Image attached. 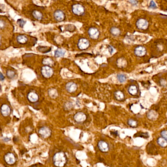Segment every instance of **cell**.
<instances>
[{
    "label": "cell",
    "instance_id": "cell-1",
    "mask_svg": "<svg viewBox=\"0 0 167 167\" xmlns=\"http://www.w3.org/2000/svg\"><path fill=\"white\" fill-rule=\"evenodd\" d=\"M53 164L57 167H63L66 162L65 154L62 152L56 153L53 156Z\"/></svg>",
    "mask_w": 167,
    "mask_h": 167
},
{
    "label": "cell",
    "instance_id": "cell-2",
    "mask_svg": "<svg viewBox=\"0 0 167 167\" xmlns=\"http://www.w3.org/2000/svg\"><path fill=\"white\" fill-rule=\"evenodd\" d=\"M72 11L75 15L81 16L84 14L85 9L81 5L77 4L73 5L72 7Z\"/></svg>",
    "mask_w": 167,
    "mask_h": 167
},
{
    "label": "cell",
    "instance_id": "cell-3",
    "mask_svg": "<svg viewBox=\"0 0 167 167\" xmlns=\"http://www.w3.org/2000/svg\"><path fill=\"white\" fill-rule=\"evenodd\" d=\"M136 25L137 28L139 30H144L148 29L149 27V23L147 20L143 18H141L137 20Z\"/></svg>",
    "mask_w": 167,
    "mask_h": 167
},
{
    "label": "cell",
    "instance_id": "cell-4",
    "mask_svg": "<svg viewBox=\"0 0 167 167\" xmlns=\"http://www.w3.org/2000/svg\"><path fill=\"white\" fill-rule=\"evenodd\" d=\"M41 73L45 78H50L53 75V70L49 66H45L41 69Z\"/></svg>",
    "mask_w": 167,
    "mask_h": 167
},
{
    "label": "cell",
    "instance_id": "cell-5",
    "mask_svg": "<svg viewBox=\"0 0 167 167\" xmlns=\"http://www.w3.org/2000/svg\"><path fill=\"white\" fill-rule=\"evenodd\" d=\"M77 46L79 49L81 50H84L87 49L89 47L90 43L89 41L87 39L84 38H81L78 41Z\"/></svg>",
    "mask_w": 167,
    "mask_h": 167
},
{
    "label": "cell",
    "instance_id": "cell-6",
    "mask_svg": "<svg viewBox=\"0 0 167 167\" xmlns=\"http://www.w3.org/2000/svg\"><path fill=\"white\" fill-rule=\"evenodd\" d=\"M147 53L146 49L144 47L142 46H139L137 47L134 50V53L138 57L144 56Z\"/></svg>",
    "mask_w": 167,
    "mask_h": 167
},
{
    "label": "cell",
    "instance_id": "cell-7",
    "mask_svg": "<svg viewBox=\"0 0 167 167\" xmlns=\"http://www.w3.org/2000/svg\"><path fill=\"white\" fill-rule=\"evenodd\" d=\"M88 34L90 38L94 40H96L99 38V32L96 28H91L88 30Z\"/></svg>",
    "mask_w": 167,
    "mask_h": 167
},
{
    "label": "cell",
    "instance_id": "cell-8",
    "mask_svg": "<svg viewBox=\"0 0 167 167\" xmlns=\"http://www.w3.org/2000/svg\"><path fill=\"white\" fill-rule=\"evenodd\" d=\"M147 152L151 155H156L158 154L157 149L155 144L150 143L147 146Z\"/></svg>",
    "mask_w": 167,
    "mask_h": 167
},
{
    "label": "cell",
    "instance_id": "cell-9",
    "mask_svg": "<svg viewBox=\"0 0 167 167\" xmlns=\"http://www.w3.org/2000/svg\"><path fill=\"white\" fill-rule=\"evenodd\" d=\"M39 133L43 138H47L51 134V130L47 127H43L39 130Z\"/></svg>",
    "mask_w": 167,
    "mask_h": 167
},
{
    "label": "cell",
    "instance_id": "cell-10",
    "mask_svg": "<svg viewBox=\"0 0 167 167\" xmlns=\"http://www.w3.org/2000/svg\"><path fill=\"white\" fill-rule=\"evenodd\" d=\"M53 16H54V19L58 22L63 21L65 18V14H64V12L60 10H56L54 12Z\"/></svg>",
    "mask_w": 167,
    "mask_h": 167
},
{
    "label": "cell",
    "instance_id": "cell-11",
    "mask_svg": "<svg viewBox=\"0 0 167 167\" xmlns=\"http://www.w3.org/2000/svg\"><path fill=\"white\" fill-rule=\"evenodd\" d=\"M5 160L6 162L9 165L13 164L15 162L16 159L13 154L8 153L5 156Z\"/></svg>",
    "mask_w": 167,
    "mask_h": 167
},
{
    "label": "cell",
    "instance_id": "cell-12",
    "mask_svg": "<svg viewBox=\"0 0 167 167\" xmlns=\"http://www.w3.org/2000/svg\"><path fill=\"white\" fill-rule=\"evenodd\" d=\"M86 119V115L82 112H78L74 116V120L78 122H83L85 121Z\"/></svg>",
    "mask_w": 167,
    "mask_h": 167
},
{
    "label": "cell",
    "instance_id": "cell-13",
    "mask_svg": "<svg viewBox=\"0 0 167 167\" xmlns=\"http://www.w3.org/2000/svg\"><path fill=\"white\" fill-rule=\"evenodd\" d=\"M66 89L69 93H73L77 89V85L73 82H70L66 85Z\"/></svg>",
    "mask_w": 167,
    "mask_h": 167
},
{
    "label": "cell",
    "instance_id": "cell-14",
    "mask_svg": "<svg viewBox=\"0 0 167 167\" xmlns=\"http://www.w3.org/2000/svg\"><path fill=\"white\" fill-rule=\"evenodd\" d=\"M99 149L102 152H106L109 151V145L108 144L103 141H100L98 143Z\"/></svg>",
    "mask_w": 167,
    "mask_h": 167
},
{
    "label": "cell",
    "instance_id": "cell-15",
    "mask_svg": "<svg viewBox=\"0 0 167 167\" xmlns=\"http://www.w3.org/2000/svg\"><path fill=\"white\" fill-rule=\"evenodd\" d=\"M1 111L4 116L7 117L10 113V108L7 105H3L1 107Z\"/></svg>",
    "mask_w": 167,
    "mask_h": 167
},
{
    "label": "cell",
    "instance_id": "cell-16",
    "mask_svg": "<svg viewBox=\"0 0 167 167\" xmlns=\"http://www.w3.org/2000/svg\"><path fill=\"white\" fill-rule=\"evenodd\" d=\"M28 99L31 102H34L38 100V95L33 92H31L28 95Z\"/></svg>",
    "mask_w": 167,
    "mask_h": 167
},
{
    "label": "cell",
    "instance_id": "cell-17",
    "mask_svg": "<svg viewBox=\"0 0 167 167\" xmlns=\"http://www.w3.org/2000/svg\"><path fill=\"white\" fill-rule=\"evenodd\" d=\"M147 117L148 118L151 120H155L157 118L158 114L156 113V111L154 110H151L147 113Z\"/></svg>",
    "mask_w": 167,
    "mask_h": 167
},
{
    "label": "cell",
    "instance_id": "cell-18",
    "mask_svg": "<svg viewBox=\"0 0 167 167\" xmlns=\"http://www.w3.org/2000/svg\"><path fill=\"white\" fill-rule=\"evenodd\" d=\"M114 96L116 99L119 101H122L124 99V94L120 91H117L114 93Z\"/></svg>",
    "mask_w": 167,
    "mask_h": 167
},
{
    "label": "cell",
    "instance_id": "cell-19",
    "mask_svg": "<svg viewBox=\"0 0 167 167\" xmlns=\"http://www.w3.org/2000/svg\"><path fill=\"white\" fill-rule=\"evenodd\" d=\"M128 92L129 94L132 96H135L138 93V88L135 85H130L128 88Z\"/></svg>",
    "mask_w": 167,
    "mask_h": 167
},
{
    "label": "cell",
    "instance_id": "cell-20",
    "mask_svg": "<svg viewBox=\"0 0 167 167\" xmlns=\"http://www.w3.org/2000/svg\"><path fill=\"white\" fill-rule=\"evenodd\" d=\"M110 32L112 35L114 36H118L121 34V30L117 27H112L110 29Z\"/></svg>",
    "mask_w": 167,
    "mask_h": 167
},
{
    "label": "cell",
    "instance_id": "cell-21",
    "mask_svg": "<svg viewBox=\"0 0 167 167\" xmlns=\"http://www.w3.org/2000/svg\"><path fill=\"white\" fill-rule=\"evenodd\" d=\"M37 50L40 52L42 53H49L51 51L52 48L49 47L39 46L37 48Z\"/></svg>",
    "mask_w": 167,
    "mask_h": 167
},
{
    "label": "cell",
    "instance_id": "cell-22",
    "mask_svg": "<svg viewBox=\"0 0 167 167\" xmlns=\"http://www.w3.org/2000/svg\"><path fill=\"white\" fill-rule=\"evenodd\" d=\"M17 41L19 43L21 44H24L27 43L28 41V38L24 35H20L17 36Z\"/></svg>",
    "mask_w": 167,
    "mask_h": 167
},
{
    "label": "cell",
    "instance_id": "cell-23",
    "mask_svg": "<svg viewBox=\"0 0 167 167\" xmlns=\"http://www.w3.org/2000/svg\"><path fill=\"white\" fill-rule=\"evenodd\" d=\"M157 143L161 146V147L163 148H165L167 147V140H166L165 139L163 138V137H159L157 139Z\"/></svg>",
    "mask_w": 167,
    "mask_h": 167
},
{
    "label": "cell",
    "instance_id": "cell-24",
    "mask_svg": "<svg viewBox=\"0 0 167 167\" xmlns=\"http://www.w3.org/2000/svg\"><path fill=\"white\" fill-rule=\"evenodd\" d=\"M32 14L35 19H36L38 20H40L42 19V18L43 17V15H42V13L41 12H40L39 11L36 10L33 11Z\"/></svg>",
    "mask_w": 167,
    "mask_h": 167
},
{
    "label": "cell",
    "instance_id": "cell-25",
    "mask_svg": "<svg viewBox=\"0 0 167 167\" xmlns=\"http://www.w3.org/2000/svg\"><path fill=\"white\" fill-rule=\"evenodd\" d=\"M65 53H66L65 51H64L62 49H58L56 50L55 51V52H54V56L56 57H62L65 55Z\"/></svg>",
    "mask_w": 167,
    "mask_h": 167
},
{
    "label": "cell",
    "instance_id": "cell-26",
    "mask_svg": "<svg viewBox=\"0 0 167 167\" xmlns=\"http://www.w3.org/2000/svg\"><path fill=\"white\" fill-rule=\"evenodd\" d=\"M43 63L48 66H52L54 65L53 61L50 58H45L43 60Z\"/></svg>",
    "mask_w": 167,
    "mask_h": 167
},
{
    "label": "cell",
    "instance_id": "cell-27",
    "mask_svg": "<svg viewBox=\"0 0 167 167\" xmlns=\"http://www.w3.org/2000/svg\"><path fill=\"white\" fill-rule=\"evenodd\" d=\"M48 93H49V95H50V96L53 99L55 98L58 96L57 92L56 91V90H55L54 89L52 88V89H50L48 91Z\"/></svg>",
    "mask_w": 167,
    "mask_h": 167
},
{
    "label": "cell",
    "instance_id": "cell-28",
    "mask_svg": "<svg viewBox=\"0 0 167 167\" xmlns=\"http://www.w3.org/2000/svg\"><path fill=\"white\" fill-rule=\"evenodd\" d=\"M117 79L120 83L124 82L127 79V77L124 74H118L117 76Z\"/></svg>",
    "mask_w": 167,
    "mask_h": 167
},
{
    "label": "cell",
    "instance_id": "cell-29",
    "mask_svg": "<svg viewBox=\"0 0 167 167\" xmlns=\"http://www.w3.org/2000/svg\"><path fill=\"white\" fill-rule=\"evenodd\" d=\"M128 124L130 127L133 128H136L138 125V122L135 120H134L133 119H129L128 121Z\"/></svg>",
    "mask_w": 167,
    "mask_h": 167
},
{
    "label": "cell",
    "instance_id": "cell-30",
    "mask_svg": "<svg viewBox=\"0 0 167 167\" xmlns=\"http://www.w3.org/2000/svg\"><path fill=\"white\" fill-rule=\"evenodd\" d=\"M15 75H16L15 72L13 70H9L7 72V76L9 79L13 78L15 77Z\"/></svg>",
    "mask_w": 167,
    "mask_h": 167
},
{
    "label": "cell",
    "instance_id": "cell-31",
    "mask_svg": "<svg viewBox=\"0 0 167 167\" xmlns=\"http://www.w3.org/2000/svg\"><path fill=\"white\" fill-rule=\"evenodd\" d=\"M134 137H140L144 138H148L149 137V134L147 132H138L134 135Z\"/></svg>",
    "mask_w": 167,
    "mask_h": 167
},
{
    "label": "cell",
    "instance_id": "cell-32",
    "mask_svg": "<svg viewBox=\"0 0 167 167\" xmlns=\"http://www.w3.org/2000/svg\"><path fill=\"white\" fill-rule=\"evenodd\" d=\"M76 30V27L73 25H68L66 26V30L69 32H73Z\"/></svg>",
    "mask_w": 167,
    "mask_h": 167
},
{
    "label": "cell",
    "instance_id": "cell-33",
    "mask_svg": "<svg viewBox=\"0 0 167 167\" xmlns=\"http://www.w3.org/2000/svg\"><path fill=\"white\" fill-rule=\"evenodd\" d=\"M25 21L24 20H23V19H18V21H17V23H18V24L19 25V26L21 27V28H23V27L24 26V25H25Z\"/></svg>",
    "mask_w": 167,
    "mask_h": 167
},
{
    "label": "cell",
    "instance_id": "cell-34",
    "mask_svg": "<svg viewBox=\"0 0 167 167\" xmlns=\"http://www.w3.org/2000/svg\"><path fill=\"white\" fill-rule=\"evenodd\" d=\"M149 8H152V9H156L157 8V6L155 4V3L153 1H151L150 2V6H149Z\"/></svg>",
    "mask_w": 167,
    "mask_h": 167
},
{
    "label": "cell",
    "instance_id": "cell-35",
    "mask_svg": "<svg viewBox=\"0 0 167 167\" xmlns=\"http://www.w3.org/2000/svg\"><path fill=\"white\" fill-rule=\"evenodd\" d=\"M161 135L162 137L167 140V130H163L161 132Z\"/></svg>",
    "mask_w": 167,
    "mask_h": 167
},
{
    "label": "cell",
    "instance_id": "cell-36",
    "mask_svg": "<svg viewBox=\"0 0 167 167\" xmlns=\"http://www.w3.org/2000/svg\"><path fill=\"white\" fill-rule=\"evenodd\" d=\"M72 106H72V103H71V102H67V103H66L64 107H65V108L66 109L68 110V109H71V108L72 107Z\"/></svg>",
    "mask_w": 167,
    "mask_h": 167
},
{
    "label": "cell",
    "instance_id": "cell-37",
    "mask_svg": "<svg viewBox=\"0 0 167 167\" xmlns=\"http://www.w3.org/2000/svg\"><path fill=\"white\" fill-rule=\"evenodd\" d=\"M160 84H161V86H163V87H165V86H167V81H166L165 80L163 79H162L160 80Z\"/></svg>",
    "mask_w": 167,
    "mask_h": 167
},
{
    "label": "cell",
    "instance_id": "cell-38",
    "mask_svg": "<svg viewBox=\"0 0 167 167\" xmlns=\"http://www.w3.org/2000/svg\"><path fill=\"white\" fill-rule=\"evenodd\" d=\"M5 26H6V24H5V23L4 22V21H3L2 20H1V21H0V27H1V29H4L5 27Z\"/></svg>",
    "mask_w": 167,
    "mask_h": 167
},
{
    "label": "cell",
    "instance_id": "cell-39",
    "mask_svg": "<svg viewBox=\"0 0 167 167\" xmlns=\"http://www.w3.org/2000/svg\"><path fill=\"white\" fill-rule=\"evenodd\" d=\"M129 2L133 6H136L138 4V2L137 1H129Z\"/></svg>",
    "mask_w": 167,
    "mask_h": 167
},
{
    "label": "cell",
    "instance_id": "cell-40",
    "mask_svg": "<svg viewBox=\"0 0 167 167\" xmlns=\"http://www.w3.org/2000/svg\"><path fill=\"white\" fill-rule=\"evenodd\" d=\"M108 50H109V51L110 53H111V54L113 52V48H112V47H111V46H109V47H108Z\"/></svg>",
    "mask_w": 167,
    "mask_h": 167
},
{
    "label": "cell",
    "instance_id": "cell-41",
    "mask_svg": "<svg viewBox=\"0 0 167 167\" xmlns=\"http://www.w3.org/2000/svg\"><path fill=\"white\" fill-rule=\"evenodd\" d=\"M4 79H5V77H4V76H3V74H2V73H1V80L2 81V80H4Z\"/></svg>",
    "mask_w": 167,
    "mask_h": 167
},
{
    "label": "cell",
    "instance_id": "cell-42",
    "mask_svg": "<svg viewBox=\"0 0 167 167\" xmlns=\"http://www.w3.org/2000/svg\"></svg>",
    "mask_w": 167,
    "mask_h": 167
}]
</instances>
